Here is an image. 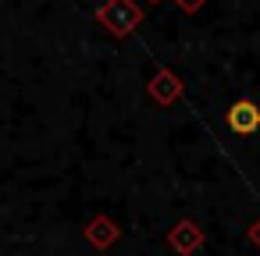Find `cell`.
<instances>
[{
    "instance_id": "8992f818",
    "label": "cell",
    "mask_w": 260,
    "mask_h": 256,
    "mask_svg": "<svg viewBox=\"0 0 260 256\" xmlns=\"http://www.w3.org/2000/svg\"><path fill=\"white\" fill-rule=\"evenodd\" d=\"M246 238H249V242L260 249V217H256V221H249V228H246Z\"/></svg>"
},
{
    "instance_id": "7a4b0ae2",
    "label": "cell",
    "mask_w": 260,
    "mask_h": 256,
    "mask_svg": "<svg viewBox=\"0 0 260 256\" xmlns=\"http://www.w3.org/2000/svg\"><path fill=\"white\" fill-rule=\"evenodd\" d=\"M203 242H207L203 228H200L196 221H189V217H182V221L168 231V245H171V252H178V256H192V252H200Z\"/></svg>"
},
{
    "instance_id": "6da1fadb",
    "label": "cell",
    "mask_w": 260,
    "mask_h": 256,
    "mask_svg": "<svg viewBox=\"0 0 260 256\" xmlns=\"http://www.w3.org/2000/svg\"><path fill=\"white\" fill-rule=\"evenodd\" d=\"M96 22L114 36V40H125L136 32V25L143 22V8L132 4V0H104L96 8Z\"/></svg>"
},
{
    "instance_id": "52a82bcc",
    "label": "cell",
    "mask_w": 260,
    "mask_h": 256,
    "mask_svg": "<svg viewBox=\"0 0 260 256\" xmlns=\"http://www.w3.org/2000/svg\"><path fill=\"white\" fill-rule=\"evenodd\" d=\"M203 4H207V0H178V8H182V11H189V15H192L196 8H203Z\"/></svg>"
},
{
    "instance_id": "5b68a950",
    "label": "cell",
    "mask_w": 260,
    "mask_h": 256,
    "mask_svg": "<svg viewBox=\"0 0 260 256\" xmlns=\"http://www.w3.org/2000/svg\"><path fill=\"white\" fill-rule=\"evenodd\" d=\"M150 96H153V103L171 107V103L182 96V82H178V75H171L168 68H157L153 79H150Z\"/></svg>"
},
{
    "instance_id": "277c9868",
    "label": "cell",
    "mask_w": 260,
    "mask_h": 256,
    "mask_svg": "<svg viewBox=\"0 0 260 256\" xmlns=\"http://www.w3.org/2000/svg\"><path fill=\"white\" fill-rule=\"evenodd\" d=\"M82 235H86V242H89L93 249H111V245L121 238V228H118L107 213H96V217L86 224V231H82Z\"/></svg>"
},
{
    "instance_id": "3957f363",
    "label": "cell",
    "mask_w": 260,
    "mask_h": 256,
    "mask_svg": "<svg viewBox=\"0 0 260 256\" xmlns=\"http://www.w3.org/2000/svg\"><path fill=\"white\" fill-rule=\"evenodd\" d=\"M224 121H228V128H232L235 135H253V132L260 128V107H256L253 100H235V103L228 107Z\"/></svg>"
}]
</instances>
